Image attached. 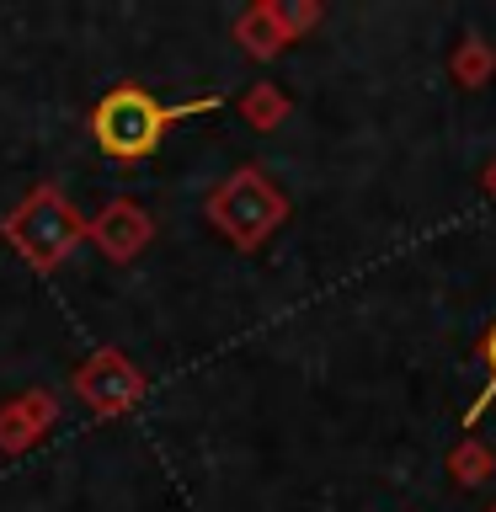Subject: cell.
<instances>
[{
	"label": "cell",
	"instance_id": "1",
	"mask_svg": "<svg viewBox=\"0 0 496 512\" xmlns=\"http://www.w3.org/2000/svg\"><path fill=\"white\" fill-rule=\"evenodd\" d=\"M171 118H176V112L155 107L144 91L118 86L102 107H96V139H102V150H107V155L134 160V155H150V150H155L160 128H166Z\"/></svg>",
	"mask_w": 496,
	"mask_h": 512
},
{
	"label": "cell",
	"instance_id": "2",
	"mask_svg": "<svg viewBox=\"0 0 496 512\" xmlns=\"http://www.w3.org/2000/svg\"><path fill=\"white\" fill-rule=\"evenodd\" d=\"M486 352H491V390H486V395H480V400H475V411H470V422H475V416H480V411H486V400L496 395V331H491V342H486Z\"/></svg>",
	"mask_w": 496,
	"mask_h": 512
}]
</instances>
